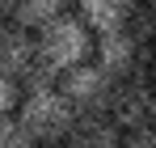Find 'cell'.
Masks as SVG:
<instances>
[{"label":"cell","mask_w":156,"mask_h":148,"mask_svg":"<svg viewBox=\"0 0 156 148\" xmlns=\"http://www.w3.org/2000/svg\"><path fill=\"white\" fill-rule=\"evenodd\" d=\"M93 47H97V34L72 9H63L55 21H47L38 30V55L51 64L55 72H68V68L84 64V59H93Z\"/></svg>","instance_id":"1"},{"label":"cell","mask_w":156,"mask_h":148,"mask_svg":"<svg viewBox=\"0 0 156 148\" xmlns=\"http://www.w3.org/2000/svg\"><path fill=\"white\" fill-rule=\"evenodd\" d=\"M17 119L26 123V131L38 144H51V140H68V131L76 123V106L68 102L59 85H34L17 106Z\"/></svg>","instance_id":"2"},{"label":"cell","mask_w":156,"mask_h":148,"mask_svg":"<svg viewBox=\"0 0 156 148\" xmlns=\"http://www.w3.org/2000/svg\"><path fill=\"white\" fill-rule=\"evenodd\" d=\"M93 59H97L114 80H131V76H144V72H148V64H152V47H148V43L127 25V30L97 34Z\"/></svg>","instance_id":"3"},{"label":"cell","mask_w":156,"mask_h":148,"mask_svg":"<svg viewBox=\"0 0 156 148\" xmlns=\"http://www.w3.org/2000/svg\"><path fill=\"white\" fill-rule=\"evenodd\" d=\"M59 89L76 106V114H89V110H110L118 80L105 72L97 59H84V64H76V68H68L59 76Z\"/></svg>","instance_id":"4"},{"label":"cell","mask_w":156,"mask_h":148,"mask_svg":"<svg viewBox=\"0 0 156 148\" xmlns=\"http://www.w3.org/2000/svg\"><path fill=\"white\" fill-rule=\"evenodd\" d=\"M110 114L127 127H152L156 123V76H131V80H118L114 89V102H110Z\"/></svg>","instance_id":"5"},{"label":"cell","mask_w":156,"mask_h":148,"mask_svg":"<svg viewBox=\"0 0 156 148\" xmlns=\"http://www.w3.org/2000/svg\"><path fill=\"white\" fill-rule=\"evenodd\" d=\"M34 64H38V30H26L13 17H4L0 21V72L17 76L26 85V76L34 72Z\"/></svg>","instance_id":"6"},{"label":"cell","mask_w":156,"mask_h":148,"mask_svg":"<svg viewBox=\"0 0 156 148\" xmlns=\"http://www.w3.org/2000/svg\"><path fill=\"white\" fill-rule=\"evenodd\" d=\"M122 131L127 127L110 110H89V114H76V123H72L63 144L68 148H122Z\"/></svg>","instance_id":"7"},{"label":"cell","mask_w":156,"mask_h":148,"mask_svg":"<svg viewBox=\"0 0 156 148\" xmlns=\"http://www.w3.org/2000/svg\"><path fill=\"white\" fill-rule=\"evenodd\" d=\"M139 0H76V13L89 21L93 34H110V30H127L135 21Z\"/></svg>","instance_id":"8"},{"label":"cell","mask_w":156,"mask_h":148,"mask_svg":"<svg viewBox=\"0 0 156 148\" xmlns=\"http://www.w3.org/2000/svg\"><path fill=\"white\" fill-rule=\"evenodd\" d=\"M68 9V0H9V17L26 30H42Z\"/></svg>","instance_id":"9"},{"label":"cell","mask_w":156,"mask_h":148,"mask_svg":"<svg viewBox=\"0 0 156 148\" xmlns=\"http://www.w3.org/2000/svg\"><path fill=\"white\" fill-rule=\"evenodd\" d=\"M0 148H38V140L26 131L17 114H0Z\"/></svg>","instance_id":"10"},{"label":"cell","mask_w":156,"mask_h":148,"mask_svg":"<svg viewBox=\"0 0 156 148\" xmlns=\"http://www.w3.org/2000/svg\"><path fill=\"white\" fill-rule=\"evenodd\" d=\"M131 30L148 43V47L156 51V0H139V9H135V21H131Z\"/></svg>","instance_id":"11"},{"label":"cell","mask_w":156,"mask_h":148,"mask_svg":"<svg viewBox=\"0 0 156 148\" xmlns=\"http://www.w3.org/2000/svg\"><path fill=\"white\" fill-rule=\"evenodd\" d=\"M26 98V89H21V80L9 72H0V114H17V106Z\"/></svg>","instance_id":"12"},{"label":"cell","mask_w":156,"mask_h":148,"mask_svg":"<svg viewBox=\"0 0 156 148\" xmlns=\"http://www.w3.org/2000/svg\"><path fill=\"white\" fill-rule=\"evenodd\" d=\"M122 148H156V123L152 127H131V131H122Z\"/></svg>","instance_id":"13"},{"label":"cell","mask_w":156,"mask_h":148,"mask_svg":"<svg viewBox=\"0 0 156 148\" xmlns=\"http://www.w3.org/2000/svg\"><path fill=\"white\" fill-rule=\"evenodd\" d=\"M38 148H68L63 140H51V144H38Z\"/></svg>","instance_id":"14"},{"label":"cell","mask_w":156,"mask_h":148,"mask_svg":"<svg viewBox=\"0 0 156 148\" xmlns=\"http://www.w3.org/2000/svg\"><path fill=\"white\" fill-rule=\"evenodd\" d=\"M4 17H9V0H0V21H4Z\"/></svg>","instance_id":"15"},{"label":"cell","mask_w":156,"mask_h":148,"mask_svg":"<svg viewBox=\"0 0 156 148\" xmlns=\"http://www.w3.org/2000/svg\"><path fill=\"white\" fill-rule=\"evenodd\" d=\"M148 72H152V76H156V51H152V64H148Z\"/></svg>","instance_id":"16"}]
</instances>
